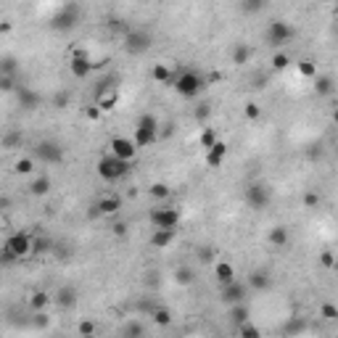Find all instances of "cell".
I'll use <instances>...</instances> for the list:
<instances>
[{
    "label": "cell",
    "mask_w": 338,
    "mask_h": 338,
    "mask_svg": "<svg viewBox=\"0 0 338 338\" xmlns=\"http://www.w3.org/2000/svg\"><path fill=\"white\" fill-rule=\"evenodd\" d=\"M35 251V240L29 233H13L6 243H3V259L6 262H16V259H24Z\"/></svg>",
    "instance_id": "obj_1"
},
{
    "label": "cell",
    "mask_w": 338,
    "mask_h": 338,
    "mask_svg": "<svg viewBox=\"0 0 338 338\" xmlns=\"http://www.w3.org/2000/svg\"><path fill=\"white\" fill-rule=\"evenodd\" d=\"M159 137V122L153 114H143L137 119V127H135V146L137 148H148L156 143Z\"/></svg>",
    "instance_id": "obj_2"
},
{
    "label": "cell",
    "mask_w": 338,
    "mask_h": 338,
    "mask_svg": "<svg viewBox=\"0 0 338 338\" xmlns=\"http://www.w3.org/2000/svg\"><path fill=\"white\" fill-rule=\"evenodd\" d=\"M127 172H130V161L114 156V153H109V156H103V159L98 161V175H101L103 180H109V182L122 180Z\"/></svg>",
    "instance_id": "obj_3"
},
{
    "label": "cell",
    "mask_w": 338,
    "mask_h": 338,
    "mask_svg": "<svg viewBox=\"0 0 338 338\" xmlns=\"http://www.w3.org/2000/svg\"><path fill=\"white\" fill-rule=\"evenodd\" d=\"M172 87L177 90L182 98H196L198 93H201V87H204V80L196 71H182L180 77H175Z\"/></svg>",
    "instance_id": "obj_4"
},
{
    "label": "cell",
    "mask_w": 338,
    "mask_h": 338,
    "mask_svg": "<svg viewBox=\"0 0 338 338\" xmlns=\"http://www.w3.org/2000/svg\"><path fill=\"white\" fill-rule=\"evenodd\" d=\"M148 220H151V225L156 227V230H161V227L175 230L177 222H180V211L172 209V206H156V209H151Z\"/></svg>",
    "instance_id": "obj_5"
},
{
    "label": "cell",
    "mask_w": 338,
    "mask_h": 338,
    "mask_svg": "<svg viewBox=\"0 0 338 338\" xmlns=\"http://www.w3.org/2000/svg\"><path fill=\"white\" fill-rule=\"evenodd\" d=\"M291 37H294V27H291L288 21H280V19L270 21V27H267V42L272 45V48H280V45H285Z\"/></svg>",
    "instance_id": "obj_6"
},
{
    "label": "cell",
    "mask_w": 338,
    "mask_h": 338,
    "mask_svg": "<svg viewBox=\"0 0 338 338\" xmlns=\"http://www.w3.org/2000/svg\"><path fill=\"white\" fill-rule=\"evenodd\" d=\"M125 48L127 53H146L151 48V35L143 32V29H127V35H125Z\"/></svg>",
    "instance_id": "obj_7"
},
{
    "label": "cell",
    "mask_w": 338,
    "mask_h": 338,
    "mask_svg": "<svg viewBox=\"0 0 338 338\" xmlns=\"http://www.w3.org/2000/svg\"><path fill=\"white\" fill-rule=\"evenodd\" d=\"M35 156L42 164H61V161H64V148H61L58 143H53V140H42L35 148Z\"/></svg>",
    "instance_id": "obj_8"
},
{
    "label": "cell",
    "mask_w": 338,
    "mask_h": 338,
    "mask_svg": "<svg viewBox=\"0 0 338 338\" xmlns=\"http://www.w3.org/2000/svg\"><path fill=\"white\" fill-rule=\"evenodd\" d=\"M246 204H249L254 211H259V209H264L270 204V193L259 185V182H254V185L246 188Z\"/></svg>",
    "instance_id": "obj_9"
},
{
    "label": "cell",
    "mask_w": 338,
    "mask_h": 338,
    "mask_svg": "<svg viewBox=\"0 0 338 338\" xmlns=\"http://www.w3.org/2000/svg\"><path fill=\"white\" fill-rule=\"evenodd\" d=\"M109 148H111V153H114V156L125 159V161H132V159H135V153H137V146H135V140H127V137H114Z\"/></svg>",
    "instance_id": "obj_10"
},
{
    "label": "cell",
    "mask_w": 338,
    "mask_h": 338,
    "mask_svg": "<svg viewBox=\"0 0 338 338\" xmlns=\"http://www.w3.org/2000/svg\"><path fill=\"white\" fill-rule=\"evenodd\" d=\"M90 69H93V66H90V61H87V53L85 51H77L74 58L69 61V71L77 77V80H85V77L90 74Z\"/></svg>",
    "instance_id": "obj_11"
},
{
    "label": "cell",
    "mask_w": 338,
    "mask_h": 338,
    "mask_svg": "<svg viewBox=\"0 0 338 338\" xmlns=\"http://www.w3.org/2000/svg\"><path fill=\"white\" fill-rule=\"evenodd\" d=\"M77 16H80V8H77V3H66V8L56 16L53 27L56 29H71L77 24Z\"/></svg>",
    "instance_id": "obj_12"
},
{
    "label": "cell",
    "mask_w": 338,
    "mask_h": 338,
    "mask_svg": "<svg viewBox=\"0 0 338 338\" xmlns=\"http://www.w3.org/2000/svg\"><path fill=\"white\" fill-rule=\"evenodd\" d=\"M222 299H225L227 304H240V301L246 299V288H243V283H238V280L225 283V288H222Z\"/></svg>",
    "instance_id": "obj_13"
},
{
    "label": "cell",
    "mask_w": 338,
    "mask_h": 338,
    "mask_svg": "<svg viewBox=\"0 0 338 338\" xmlns=\"http://www.w3.org/2000/svg\"><path fill=\"white\" fill-rule=\"evenodd\" d=\"M151 80H153V82H159V85H172V82H175L172 66H169V64H153V69H151Z\"/></svg>",
    "instance_id": "obj_14"
},
{
    "label": "cell",
    "mask_w": 338,
    "mask_h": 338,
    "mask_svg": "<svg viewBox=\"0 0 338 338\" xmlns=\"http://www.w3.org/2000/svg\"><path fill=\"white\" fill-rule=\"evenodd\" d=\"M119 209H122V198H116V196H103L98 201V211L103 217H111V214H116Z\"/></svg>",
    "instance_id": "obj_15"
},
{
    "label": "cell",
    "mask_w": 338,
    "mask_h": 338,
    "mask_svg": "<svg viewBox=\"0 0 338 338\" xmlns=\"http://www.w3.org/2000/svg\"><path fill=\"white\" fill-rule=\"evenodd\" d=\"M172 240H175V230H166V227L156 230V233L151 235V246H153V249H166Z\"/></svg>",
    "instance_id": "obj_16"
},
{
    "label": "cell",
    "mask_w": 338,
    "mask_h": 338,
    "mask_svg": "<svg viewBox=\"0 0 338 338\" xmlns=\"http://www.w3.org/2000/svg\"><path fill=\"white\" fill-rule=\"evenodd\" d=\"M214 275H217V280L225 285V283H233L235 280V267L230 262H217L214 264Z\"/></svg>",
    "instance_id": "obj_17"
},
{
    "label": "cell",
    "mask_w": 338,
    "mask_h": 338,
    "mask_svg": "<svg viewBox=\"0 0 338 338\" xmlns=\"http://www.w3.org/2000/svg\"><path fill=\"white\" fill-rule=\"evenodd\" d=\"M251 45H246V42H238L235 48H233V64L235 66H246L249 64V58H251Z\"/></svg>",
    "instance_id": "obj_18"
},
{
    "label": "cell",
    "mask_w": 338,
    "mask_h": 338,
    "mask_svg": "<svg viewBox=\"0 0 338 338\" xmlns=\"http://www.w3.org/2000/svg\"><path fill=\"white\" fill-rule=\"evenodd\" d=\"M19 101L24 109H37L40 106V95L32 93V90H27V87H19Z\"/></svg>",
    "instance_id": "obj_19"
},
{
    "label": "cell",
    "mask_w": 338,
    "mask_h": 338,
    "mask_svg": "<svg viewBox=\"0 0 338 338\" xmlns=\"http://www.w3.org/2000/svg\"><path fill=\"white\" fill-rule=\"evenodd\" d=\"M315 90H317V95H330L333 93V80L328 74H317L315 77Z\"/></svg>",
    "instance_id": "obj_20"
},
{
    "label": "cell",
    "mask_w": 338,
    "mask_h": 338,
    "mask_svg": "<svg viewBox=\"0 0 338 338\" xmlns=\"http://www.w3.org/2000/svg\"><path fill=\"white\" fill-rule=\"evenodd\" d=\"M230 320L235 322V325H243L246 320H249V309H246V304H230Z\"/></svg>",
    "instance_id": "obj_21"
},
{
    "label": "cell",
    "mask_w": 338,
    "mask_h": 338,
    "mask_svg": "<svg viewBox=\"0 0 338 338\" xmlns=\"http://www.w3.org/2000/svg\"><path fill=\"white\" fill-rule=\"evenodd\" d=\"M296 69H299V74L304 77V80H315V77L320 74V71H317V64H315V61H309V58L299 61V64H296Z\"/></svg>",
    "instance_id": "obj_22"
},
{
    "label": "cell",
    "mask_w": 338,
    "mask_h": 338,
    "mask_svg": "<svg viewBox=\"0 0 338 338\" xmlns=\"http://www.w3.org/2000/svg\"><path fill=\"white\" fill-rule=\"evenodd\" d=\"M249 285H251L254 291L270 288V275H267V272H251V275H249Z\"/></svg>",
    "instance_id": "obj_23"
},
{
    "label": "cell",
    "mask_w": 338,
    "mask_h": 338,
    "mask_svg": "<svg viewBox=\"0 0 338 338\" xmlns=\"http://www.w3.org/2000/svg\"><path fill=\"white\" fill-rule=\"evenodd\" d=\"M48 301H51V296L45 294V291H37V294H32V299H29V306H32L35 312H42L45 306H48Z\"/></svg>",
    "instance_id": "obj_24"
},
{
    "label": "cell",
    "mask_w": 338,
    "mask_h": 338,
    "mask_svg": "<svg viewBox=\"0 0 338 338\" xmlns=\"http://www.w3.org/2000/svg\"><path fill=\"white\" fill-rule=\"evenodd\" d=\"M116 90H109V93H103V95H98V106H101V109H103V114L106 111H111L114 109V106H116Z\"/></svg>",
    "instance_id": "obj_25"
},
{
    "label": "cell",
    "mask_w": 338,
    "mask_h": 338,
    "mask_svg": "<svg viewBox=\"0 0 338 338\" xmlns=\"http://www.w3.org/2000/svg\"><path fill=\"white\" fill-rule=\"evenodd\" d=\"M29 190H32V196H45V193H51V177H45V175L37 177Z\"/></svg>",
    "instance_id": "obj_26"
},
{
    "label": "cell",
    "mask_w": 338,
    "mask_h": 338,
    "mask_svg": "<svg viewBox=\"0 0 338 338\" xmlns=\"http://www.w3.org/2000/svg\"><path fill=\"white\" fill-rule=\"evenodd\" d=\"M267 238H270L272 246H285V243H288V230H285V227H272Z\"/></svg>",
    "instance_id": "obj_27"
},
{
    "label": "cell",
    "mask_w": 338,
    "mask_h": 338,
    "mask_svg": "<svg viewBox=\"0 0 338 338\" xmlns=\"http://www.w3.org/2000/svg\"><path fill=\"white\" fill-rule=\"evenodd\" d=\"M148 193L153 198H159V201H164V198H169V185H164V182H153V185L148 188Z\"/></svg>",
    "instance_id": "obj_28"
},
{
    "label": "cell",
    "mask_w": 338,
    "mask_h": 338,
    "mask_svg": "<svg viewBox=\"0 0 338 338\" xmlns=\"http://www.w3.org/2000/svg\"><path fill=\"white\" fill-rule=\"evenodd\" d=\"M320 264L325 270H333V267H338V259L333 251H320Z\"/></svg>",
    "instance_id": "obj_29"
},
{
    "label": "cell",
    "mask_w": 338,
    "mask_h": 338,
    "mask_svg": "<svg viewBox=\"0 0 338 338\" xmlns=\"http://www.w3.org/2000/svg\"><path fill=\"white\" fill-rule=\"evenodd\" d=\"M214 143H217V132H214L211 127H204V132H201V146L209 151Z\"/></svg>",
    "instance_id": "obj_30"
},
{
    "label": "cell",
    "mask_w": 338,
    "mask_h": 338,
    "mask_svg": "<svg viewBox=\"0 0 338 338\" xmlns=\"http://www.w3.org/2000/svg\"><path fill=\"white\" fill-rule=\"evenodd\" d=\"M320 201H322V198H320V193H317V190L304 193V206H306V209H317V206H320Z\"/></svg>",
    "instance_id": "obj_31"
},
{
    "label": "cell",
    "mask_w": 338,
    "mask_h": 338,
    "mask_svg": "<svg viewBox=\"0 0 338 338\" xmlns=\"http://www.w3.org/2000/svg\"><path fill=\"white\" fill-rule=\"evenodd\" d=\"M243 11L246 13H256V11H262L264 8V0H243Z\"/></svg>",
    "instance_id": "obj_32"
},
{
    "label": "cell",
    "mask_w": 338,
    "mask_h": 338,
    "mask_svg": "<svg viewBox=\"0 0 338 338\" xmlns=\"http://www.w3.org/2000/svg\"><path fill=\"white\" fill-rule=\"evenodd\" d=\"M16 172H19V175L35 172V161H32V159H19V161H16Z\"/></svg>",
    "instance_id": "obj_33"
},
{
    "label": "cell",
    "mask_w": 338,
    "mask_h": 338,
    "mask_svg": "<svg viewBox=\"0 0 338 338\" xmlns=\"http://www.w3.org/2000/svg\"><path fill=\"white\" fill-rule=\"evenodd\" d=\"M320 317H325V320H338V306L322 304V306H320Z\"/></svg>",
    "instance_id": "obj_34"
},
{
    "label": "cell",
    "mask_w": 338,
    "mask_h": 338,
    "mask_svg": "<svg viewBox=\"0 0 338 338\" xmlns=\"http://www.w3.org/2000/svg\"><path fill=\"white\" fill-rule=\"evenodd\" d=\"M243 114H246V119H251V122H256L259 116H262V109H259L256 103H246V109H243Z\"/></svg>",
    "instance_id": "obj_35"
},
{
    "label": "cell",
    "mask_w": 338,
    "mask_h": 338,
    "mask_svg": "<svg viewBox=\"0 0 338 338\" xmlns=\"http://www.w3.org/2000/svg\"><path fill=\"white\" fill-rule=\"evenodd\" d=\"M58 304H61V306H71V304H74V291H69V288L64 291V288H61V291H58Z\"/></svg>",
    "instance_id": "obj_36"
},
{
    "label": "cell",
    "mask_w": 338,
    "mask_h": 338,
    "mask_svg": "<svg viewBox=\"0 0 338 338\" xmlns=\"http://www.w3.org/2000/svg\"><path fill=\"white\" fill-rule=\"evenodd\" d=\"M288 64H291V58H288L285 53H275V56H272V66L278 69V71H280V69H285Z\"/></svg>",
    "instance_id": "obj_37"
},
{
    "label": "cell",
    "mask_w": 338,
    "mask_h": 338,
    "mask_svg": "<svg viewBox=\"0 0 338 338\" xmlns=\"http://www.w3.org/2000/svg\"><path fill=\"white\" fill-rule=\"evenodd\" d=\"M169 320H172V317H169L166 309H156V312H153V322H156V325H169Z\"/></svg>",
    "instance_id": "obj_38"
},
{
    "label": "cell",
    "mask_w": 338,
    "mask_h": 338,
    "mask_svg": "<svg viewBox=\"0 0 338 338\" xmlns=\"http://www.w3.org/2000/svg\"><path fill=\"white\" fill-rule=\"evenodd\" d=\"M0 87H3L6 93H11V90L16 87V85H13V77L11 74H3V77H0Z\"/></svg>",
    "instance_id": "obj_39"
},
{
    "label": "cell",
    "mask_w": 338,
    "mask_h": 338,
    "mask_svg": "<svg viewBox=\"0 0 338 338\" xmlns=\"http://www.w3.org/2000/svg\"><path fill=\"white\" fill-rule=\"evenodd\" d=\"M206 164H209L211 169H217V166L222 164V156H217V153H211V151H206Z\"/></svg>",
    "instance_id": "obj_40"
},
{
    "label": "cell",
    "mask_w": 338,
    "mask_h": 338,
    "mask_svg": "<svg viewBox=\"0 0 338 338\" xmlns=\"http://www.w3.org/2000/svg\"><path fill=\"white\" fill-rule=\"evenodd\" d=\"M209 151H211V153H217V156H222V159L227 156V146H225L222 140H217V143H214V146H211Z\"/></svg>",
    "instance_id": "obj_41"
},
{
    "label": "cell",
    "mask_w": 338,
    "mask_h": 338,
    "mask_svg": "<svg viewBox=\"0 0 338 338\" xmlns=\"http://www.w3.org/2000/svg\"><path fill=\"white\" fill-rule=\"evenodd\" d=\"M111 233H114L116 238H125V235H127V222H116V225L111 227Z\"/></svg>",
    "instance_id": "obj_42"
},
{
    "label": "cell",
    "mask_w": 338,
    "mask_h": 338,
    "mask_svg": "<svg viewBox=\"0 0 338 338\" xmlns=\"http://www.w3.org/2000/svg\"><path fill=\"white\" fill-rule=\"evenodd\" d=\"M101 114H103V109H101V106L95 103V106H87V119H101Z\"/></svg>",
    "instance_id": "obj_43"
},
{
    "label": "cell",
    "mask_w": 338,
    "mask_h": 338,
    "mask_svg": "<svg viewBox=\"0 0 338 338\" xmlns=\"http://www.w3.org/2000/svg\"><path fill=\"white\" fill-rule=\"evenodd\" d=\"M35 251H37V254L51 251V240H42V238H40V240H35Z\"/></svg>",
    "instance_id": "obj_44"
},
{
    "label": "cell",
    "mask_w": 338,
    "mask_h": 338,
    "mask_svg": "<svg viewBox=\"0 0 338 338\" xmlns=\"http://www.w3.org/2000/svg\"><path fill=\"white\" fill-rule=\"evenodd\" d=\"M240 333H243V335H249V338H256V335H259V328H254V325H246V322H243Z\"/></svg>",
    "instance_id": "obj_45"
},
{
    "label": "cell",
    "mask_w": 338,
    "mask_h": 338,
    "mask_svg": "<svg viewBox=\"0 0 338 338\" xmlns=\"http://www.w3.org/2000/svg\"><path fill=\"white\" fill-rule=\"evenodd\" d=\"M177 280L180 283H193V275L188 270H177Z\"/></svg>",
    "instance_id": "obj_46"
},
{
    "label": "cell",
    "mask_w": 338,
    "mask_h": 338,
    "mask_svg": "<svg viewBox=\"0 0 338 338\" xmlns=\"http://www.w3.org/2000/svg\"><path fill=\"white\" fill-rule=\"evenodd\" d=\"M13 69H16V66H13V58H3V74H13Z\"/></svg>",
    "instance_id": "obj_47"
},
{
    "label": "cell",
    "mask_w": 338,
    "mask_h": 338,
    "mask_svg": "<svg viewBox=\"0 0 338 338\" xmlns=\"http://www.w3.org/2000/svg\"><path fill=\"white\" fill-rule=\"evenodd\" d=\"M66 103H69V95H66V93H64V95H61V93L56 95V109H64Z\"/></svg>",
    "instance_id": "obj_48"
},
{
    "label": "cell",
    "mask_w": 338,
    "mask_h": 338,
    "mask_svg": "<svg viewBox=\"0 0 338 338\" xmlns=\"http://www.w3.org/2000/svg\"><path fill=\"white\" fill-rule=\"evenodd\" d=\"M125 333H127V335H140L143 328H140V325H130V328H125Z\"/></svg>",
    "instance_id": "obj_49"
},
{
    "label": "cell",
    "mask_w": 338,
    "mask_h": 338,
    "mask_svg": "<svg viewBox=\"0 0 338 338\" xmlns=\"http://www.w3.org/2000/svg\"><path fill=\"white\" fill-rule=\"evenodd\" d=\"M93 330H95V328H93V322H82V325H80V333H87V335H90Z\"/></svg>",
    "instance_id": "obj_50"
},
{
    "label": "cell",
    "mask_w": 338,
    "mask_h": 338,
    "mask_svg": "<svg viewBox=\"0 0 338 338\" xmlns=\"http://www.w3.org/2000/svg\"><path fill=\"white\" fill-rule=\"evenodd\" d=\"M196 116H198V119H206V116H209V106H201V109L196 111Z\"/></svg>",
    "instance_id": "obj_51"
},
{
    "label": "cell",
    "mask_w": 338,
    "mask_h": 338,
    "mask_svg": "<svg viewBox=\"0 0 338 338\" xmlns=\"http://www.w3.org/2000/svg\"><path fill=\"white\" fill-rule=\"evenodd\" d=\"M220 80H222L220 71H211V74H209V82H220Z\"/></svg>",
    "instance_id": "obj_52"
},
{
    "label": "cell",
    "mask_w": 338,
    "mask_h": 338,
    "mask_svg": "<svg viewBox=\"0 0 338 338\" xmlns=\"http://www.w3.org/2000/svg\"><path fill=\"white\" fill-rule=\"evenodd\" d=\"M214 256H217L214 251H204V254H201V259H204V262H209V259H214Z\"/></svg>",
    "instance_id": "obj_53"
},
{
    "label": "cell",
    "mask_w": 338,
    "mask_h": 338,
    "mask_svg": "<svg viewBox=\"0 0 338 338\" xmlns=\"http://www.w3.org/2000/svg\"><path fill=\"white\" fill-rule=\"evenodd\" d=\"M333 125L338 127V106H335V109H333Z\"/></svg>",
    "instance_id": "obj_54"
},
{
    "label": "cell",
    "mask_w": 338,
    "mask_h": 338,
    "mask_svg": "<svg viewBox=\"0 0 338 338\" xmlns=\"http://www.w3.org/2000/svg\"><path fill=\"white\" fill-rule=\"evenodd\" d=\"M335 16H338V0H335Z\"/></svg>",
    "instance_id": "obj_55"
}]
</instances>
